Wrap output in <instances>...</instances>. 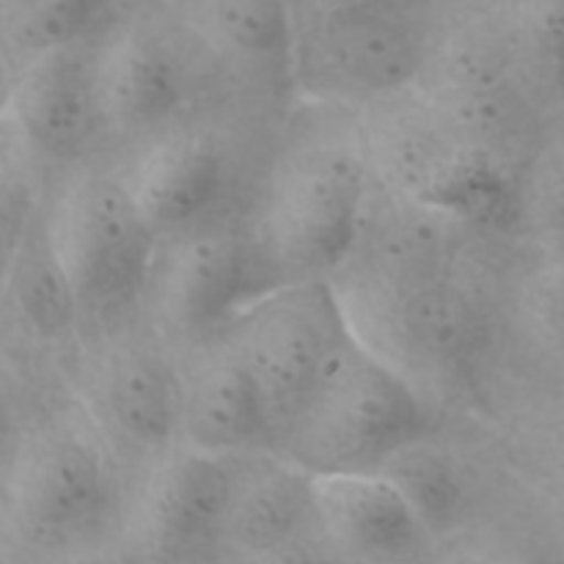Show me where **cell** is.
<instances>
[{
	"mask_svg": "<svg viewBox=\"0 0 564 564\" xmlns=\"http://www.w3.org/2000/svg\"><path fill=\"white\" fill-rule=\"evenodd\" d=\"M369 171L383 193L471 224H499L516 209L505 160L438 99L411 88L375 99L361 130Z\"/></svg>",
	"mask_w": 564,
	"mask_h": 564,
	"instance_id": "6da1fadb",
	"label": "cell"
},
{
	"mask_svg": "<svg viewBox=\"0 0 564 564\" xmlns=\"http://www.w3.org/2000/svg\"><path fill=\"white\" fill-rule=\"evenodd\" d=\"M427 405L402 369L364 345L347 341L290 422L281 455L308 471H369L394 452L427 438Z\"/></svg>",
	"mask_w": 564,
	"mask_h": 564,
	"instance_id": "7a4b0ae2",
	"label": "cell"
},
{
	"mask_svg": "<svg viewBox=\"0 0 564 564\" xmlns=\"http://www.w3.org/2000/svg\"><path fill=\"white\" fill-rule=\"evenodd\" d=\"M369 180L361 135H314L286 152L253 240L275 286L345 268L367 213Z\"/></svg>",
	"mask_w": 564,
	"mask_h": 564,
	"instance_id": "3957f363",
	"label": "cell"
},
{
	"mask_svg": "<svg viewBox=\"0 0 564 564\" xmlns=\"http://www.w3.org/2000/svg\"><path fill=\"white\" fill-rule=\"evenodd\" d=\"M314 86L369 102L405 91L433 53L427 0H328L297 33Z\"/></svg>",
	"mask_w": 564,
	"mask_h": 564,
	"instance_id": "277c9868",
	"label": "cell"
},
{
	"mask_svg": "<svg viewBox=\"0 0 564 564\" xmlns=\"http://www.w3.org/2000/svg\"><path fill=\"white\" fill-rule=\"evenodd\" d=\"M352 339L356 330L345 303L323 279L273 286L237 314L231 347L268 394L275 438Z\"/></svg>",
	"mask_w": 564,
	"mask_h": 564,
	"instance_id": "5b68a950",
	"label": "cell"
},
{
	"mask_svg": "<svg viewBox=\"0 0 564 564\" xmlns=\"http://www.w3.org/2000/svg\"><path fill=\"white\" fill-rule=\"evenodd\" d=\"M50 224L80 308L110 312L147 284L158 231L127 180L86 176L66 193Z\"/></svg>",
	"mask_w": 564,
	"mask_h": 564,
	"instance_id": "8992f818",
	"label": "cell"
},
{
	"mask_svg": "<svg viewBox=\"0 0 564 564\" xmlns=\"http://www.w3.org/2000/svg\"><path fill=\"white\" fill-rule=\"evenodd\" d=\"M341 303L358 339L408 378L452 372L479 345L477 308L449 275L402 284L350 279Z\"/></svg>",
	"mask_w": 564,
	"mask_h": 564,
	"instance_id": "52a82bcc",
	"label": "cell"
},
{
	"mask_svg": "<svg viewBox=\"0 0 564 564\" xmlns=\"http://www.w3.org/2000/svg\"><path fill=\"white\" fill-rule=\"evenodd\" d=\"M116 479L102 452L77 433H44L20 457L9 516L28 545L44 551L91 543L113 518Z\"/></svg>",
	"mask_w": 564,
	"mask_h": 564,
	"instance_id": "ba28073f",
	"label": "cell"
},
{
	"mask_svg": "<svg viewBox=\"0 0 564 564\" xmlns=\"http://www.w3.org/2000/svg\"><path fill=\"white\" fill-rule=\"evenodd\" d=\"M273 286L257 242L209 220L182 231L165 270L171 317L193 334L229 323Z\"/></svg>",
	"mask_w": 564,
	"mask_h": 564,
	"instance_id": "9c48e42d",
	"label": "cell"
},
{
	"mask_svg": "<svg viewBox=\"0 0 564 564\" xmlns=\"http://www.w3.org/2000/svg\"><path fill=\"white\" fill-rule=\"evenodd\" d=\"M11 110L20 135L50 160H75L105 130L97 50L66 44L22 66Z\"/></svg>",
	"mask_w": 564,
	"mask_h": 564,
	"instance_id": "30bf717a",
	"label": "cell"
},
{
	"mask_svg": "<svg viewBox=\"0 0 564 564\" xmlns=\"http://www.w3.org/2000/svg\"><path fill=\"white\" fill-rule=\"evenodd\" d=\"M235 474V455H215L193 446L171 460L154 477L147 501V543L154 554L187 560L226 545Z\"/></svg>",
	"mask_w": 564,
	"mask_h": 564,
	"instance_id": "8fae6325",
	"label": "cell"
},
{
	"mask_svg": "<svg viewBox=\"0 0 564 564\" xmlns=\"http://www.w3.org/2000/svg\"><path fill=\"white\" fill-rule=\"evenodd\" d=\"M314 507L325 540L356 556H405L430 534L400 488L378 468L314 474Z\"/></svg>",
	"mask_w": 564,
	"mask_h": 564,
	"instance_id": "7c38bea8",
	"label": "cell"
},
{
	"mask_svg": "<svg viewBox=\"0 0 564 564\" xmlns=\"http://www.w3.org/2000/svg\"><path fill=\"white\" fill-rule=\"evenodd\" d=\"M182 435L193 449L215 455H242L275 438L268 394L235 347L182 383Z\"/></svg>",
	"mask_w": 564,
	"mask_h": 564,
	"instance_id": "4fadbf2b",
	"label": "cell"
},
{
	"mask_svg": "<svg viewBox=\"0 0 564 564\" xmlns=\"http://www.w3.org/2000/svg\"><path fill=\"white\" fill-rule=\"evenodd\" d=\"M317 529L314 474L286 455L237 463L226 545L242 554H273Z\"/></svg>",
	"mask_w": 564,
	"mask_h": 564,
	"instance_id": "5bb4252c",
	"label": "cell"
},
{
	"mask_svg": "<svg viewBox=\"0 0 564 564\" xmlns=\"http://www.w3.org/2000/svg\"><path fill=\"white\" fill-rule=\"evenodd\" d=\"M127 182L158 235H182L202 226L220 202L226 163L204 138L176 135L154 143Z\"/></svg>",
	"mask_w": 564,
	"mask_h": 564,
	"instance_id": "9a60e30c",
	"label": "cell"
},
{
	"mask_svg": "<svg viewBox=\"0 0 564 564\" xmlns=\"http://www.w3.org/2000/svg\"><path fill=\"white\" fill-rule=\"evenodd\" d=\"M97 77L108 130H154L185 97V77L171 50L143 33H119L97 47Z\"/></svg>",
	"mask_w": 564,
	"mask_h": 564,
	"instance_id": "2e32d148",
	"label": "cell"
},
{
	"mask_svg": "<svg viewBox=\"0 0 564 564\" xmlns=\"http://www.w3.org/2000/svg\"><path fill=\"white\" fill-rule=\"evenodd\" d=\"M97 405L110 433L132 449H163L182 433V380L149 350L110 356L97 380Z\"/></svg>",
	"mask_w": 564,
	"mask_h": 564,
	"instance_id": "e0dca14e",
	"label": "cell"
},
{
	"mask_svg": "<svg viewBox=\"0 0 564 564\" xmlns=\"http://www.w3.org/2000/svg\"><path fill=\"white\" fill-rule=\"evenodd\" d=\"M9 290L22 323L42 336L66 330L80 312L50 220H28L9 246Z\"/></svg>",
	"mask_w": 564,
	"mask_h": 564,
	"instance_id": "ac0fdd59",
	"label": "cell"
},
{
	"mask_svg": "<svg viewBox=\"0 0 564 564\" xmlns=\"http://www.w3.org/2000/svg\"><path fill=\"white\" fill-rule=\"evenodd\" d=\"M378 471H383L400 488L430 534L449 532L466 516V479L455 460L430 446L427 438L402 446Z\"/></svg>",
	"mask_w": 564,
	"mask_h": 564,
	"instance_id": "d6986e66",
	"label": "cell"
},
{
	"mask_svg": "<svg viewBox=\"0 0 564 564\" xmlns=\"http://www.w3.org/2000/svg\"><path fill=\"white\" fill-rule=\"evenodd\" d=\"M218 42L251 64H281L297 47L290 0H209Z\"/></svg>",
	"mask_w": 564,
	"mask_h": 564,
	"instance_id": "ffe728a7",
	"label": "cell"
},
{
	"mask_svg": "<svg viewBox=\"0 0 564 564\" xmlns=\"http://www.w3.org/2000/svg\"><path fill=\"white\" fill-rule=\"evenodd\" d=\"M110 0H17L9 9L6 36L22 66L66 44L83 42Z\"/></svg>",
	"mask_w": 564,
	"mask_h": 564,
	"instance_id": "44dd1931",
	"label": "cell"
},
{
	"mask_svg": "<svg viewBox=\"0 0 564 564\" xmlns=\"http://www.w3.org/2000/svg\"><path fill=\"white\" fill-rule=\"evenodd\" d=\"M532 47L540 64L564 86V0H545L532 22Z\"/></svg>",
	"mask_w": 564,
	"mask_h": 564,
	"instance_id": "7402d4cb",
	"label": "cell"
},
{
	"mask_svg": "<svg viewBox=\"0 0 564 564\" xmlns=\"http://www.w3.org/2000/svg\"><path fill=\"white\" fill-rule=\"evenodd\" d=\"M540 312L549 328L564 341V262L551 270L540 286Z\"/></svg>",
	"mask_w": 564,
	"mask_h": 564,
	"instance_id": "603a6c76",
	"label": "cell"
},
{
	"mask_svg": "<svg viewBox=\"0 0 564 564\" xmlns=\"http://www.w3.org/2000/svg\"><path fill=\"white\" fill-rule=\"evenodd\" d=\"M545 213H549L551 229L560 235L564 248V169L551 180L549 191H545Z\"/></svg>",
	"mask_w": 564,
	"mask_h": 564,
	"instance_id": "cb8c5ba5",
	"label": "cell"
}]
</instances>
